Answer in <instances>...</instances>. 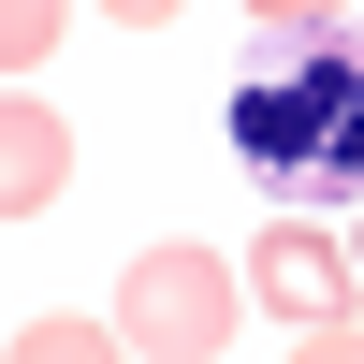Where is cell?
<instances>
[{"label":"cell","instance_id":"cell-8","mask_svg":"<svg viewBox=\"0 0 364 364\" xmlns=\"http://www.w3.org/2000/svg\"><path fill=\"white\" fill-rule=\"evenodd\" d=\"M102 15H132V29H161V15H175V0H102Z\"/></svg>","mask_w":364,"mask_h":364},{"label":"cell","instance_id":"cell-6","mask_svg":"<svg viewBox=\"0 0 364 364\" xmlns=\"http://www.w3.org/2000/svg\"><path fill=\"white\" fill-rule=\"evenodd\" d=\"M73 29V0H0V58H15V87H29V58Z\"/></svg>","mask_w":364,"mask_h":364},{"label":"cell","instance_id":"cell-7","mask_svg":"<svg viewBox=\"0 0 364 364\" xmlns=\"http://www.w3.org/2000/svg\"><path fill=\"white\" fill-rule=\"evenodd\" d=\"M248 15L277 29V44H291V29H336V15H364V0H248Z\"/></svg>","mask_w":364,"mask_h":364},{"label":"cell","instance_id":"cell-5","mask_svg":"<svg viewBox=\"0 0 364 364\" xmlns=\"http://www.w3.org/2000/svg\"><path fill=\"white\" fill-rule=\"evenodd\" d=\"M102 350H132L117 321H15V364H102Z\"/></svg>","mask_w":364,"mask_h":364},{"label":"cell","instance_id":"cell-2","mask_svg":"<svg viewBox=\"0 0 364 364\" xmlns=\"http://www.w3.org/2000/svg\"><path fill=\"white\" fill-rule=\"evenodd\" d=\"M233 321H248V277H233L219 248H132V277H117V336H132L146 364H204L233 350Z\"/></svg>","mask_w":364,"mask_h":364},{"label":"cell","instance_id":"cell-1","mask_svg":"<svg viewBox=\"0 0 364 364\" xmlns=\"http://www.w3.org/2000/svg\"><path fill=\"white\" fill-rule=\"evenodd\" d=\"M233 161L277 204H364V15L291 29L233 87Z\"/></svg>","mask_w":364,"mask_h":364},{"label":"cell","instance_id":"cell-3","mask_svg":"<svg viewBox=\"0 0 364 364\" xmlns=\"http://www.w3.org/2000/svg\"><path fill=\"white\" fill-rule=\"evenodd\" d=\"M350 262H364V248L277 219V233H262V262H248V291H262V321H291V336H336V321H350Z\"/></svg>","mask_w":364,"mask_h":364},{"label":"cell","instance_id":"cell-4","mask_svg":"<svg viewBox=\"0 0 364 364\" xmlns=\"http://www.w3.org/2000/svg\"><path fill=\"white\" fill-rule=\"evenodd\" d=\"M58 175H73V117H44L15 87V117H0V204L29 219V204H58Z\"/></svg>","mask_w":364,"mask_h":364}]
</instances>
